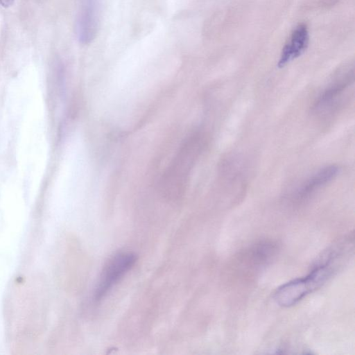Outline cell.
<instances>
[{
    "label": "cell",
    "instance_id": "obj_9",
    "mask_svg": "<svg viewBox=\"0 0 355 355\" xmlns=\"http://www.w3.org/2000/svg\"><path fill=\"white\" fill-rule=\"evenodd\" d=\"M15 0H0V5L3 8H8L11 6Z\"/></svg>",
    "mask_w": 355,
    "mask_h": 355
},
{
    "label": "cell",
    "instance_id": "obj_8",
    "mask_svg": "<svg viewBox=\"0 0 355 355\" xmlns=\"http://www.w3.org/2000/svg\"><path fill=\"white\" fill-rule=\"evenodd\" d=\"M353 72L350 73L349 71L345 77L329 85L318 96L315 103L314 109L320 110L331 105L350 84V81L353 80Z\"/></svg>",
    "mask_w": 355,
    "mask_h": 355
},
{
    "label": "cell",
    "instance_id": "obj_6",
    "mask_svg": "<svg viewBox=\"0 0 355 355\" xmlns=\"http://www.w3.org/2000/svg\"><path fill=\"white\" fill-rule=\"evenodd\" d=\"M309 35L305 24L297 25L282 49L278 67H283L293 60L300 56L308 47Z\"/></svg>",
    "mask_w": 355,
    "mask_h": 355
},
{
    "label": "cell",
    "instance_id": "obj_7",
    "mask_svg": "<svg viewBox=\"0 0 355 355\" xmlns=\"http://www.w3.org/2000/svg\"><path fill=\"white\" fill-rule=\"evenodd\" d=\"M337 166L331 165L320 170L307 180L297 191V198L303 199L309 196L318 189L333 180L338 174Z\"/></svg>",
    "mask_w": 355,
    "mask_h": 355
},
{
    "label": "cell",
    "instance_id": "obj_1",
    "mask_svg": "<svg viewBox=\"0 0 355 355\" xmlns=\"http://www.w3.org/2000/svg\"><path fill=\"white\" fill-rule=\"evenodd\" d=\"M46 279L38 274L19 278L12 286L4 305L8 338L16 353L30 349L47 327Z\"/></svg>",
    "mask_w": 355,
    "mask_h": 355
},
{
    "label": "cell",
    "instance_id": "obj_5",
    "mask_svg": "<svg viewBox=\"0 0 355 355\" xmlns=\"http://www.w3.org/2000/svg\"><path fill=\"white\" fill-rule=\"evenodd\" d=\"M101 3L102 0H80L76 33L81 44H90L97 35L101 21Z\"/></svg>",
    "mask_w": 355,
    "mask_h": 355
},
{
    "label": "cell",
    "instance_id": "obj_2",
    "mask_svg": "<svg viewBox=\"0 0 355 355\" xmlns=\"http://www.w3.org/2000/svg\"><path fill=\"white\" fill-rule=\"evenodd\" d=\"M200 141L199 135L194 134L182 142L160 178L159 184L163 193L173 196L183 191L198 155Z\"/></svg>",
    "mask_w": 355,
    "mask_h": 355
},
{
    "label": "cell",
    "instance_id": "obj_4",
    "mask_svg": "<svg viewBox=\"0 0 355 355\" xmlns=\"http://www.w3.org/2000/svg\"><path fill=\"white\" fill-rule=\"evenodd\" d=\"M136 261V254L131 252H119L110 258L101 272L94 292L95 300L102 299Z\"/></svg>",
    "mask_w": 355,
    "mask_h": 355
},
{
    "label": "cell",
    "instance_id": "obj_3",
    "mask_svg": "<svg viewBox=\"0 0 355 355\" xmlns=\"http://www.w3.org/2000/svg\"><path fill=\"white\" fill-rule=\"evenodd\" d=\"M331 272V268L327 263L317 266L306 277L279 287L275 293L274 299L279 306H291L320 287L330 277Z\"/></svg>",
    "mask_w": 355,
    "mask_h": 355
}]
</instances>
